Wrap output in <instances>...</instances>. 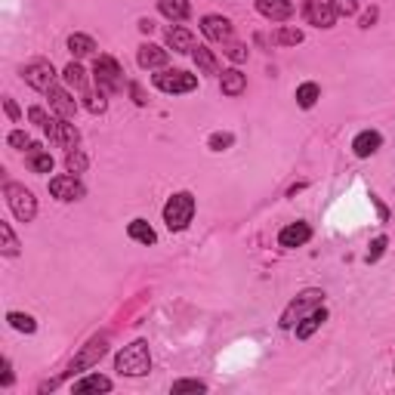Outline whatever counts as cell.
<instances>
[{
  "instance_id": "52a82bcc",
  "label": "cell",
  "mask_w": 395,
  "mask_h": 395,
  "mask_svg": "<svg viewBox=\"0 0 395 395\" xmlns=\"http://www.w3.org/2000/svg\"><path fill=\"white\" fill-rule=\"evenodd\" d=\"M22 77H25V84H28V87L44 90V93H50V90L56 87V68H52L50 62H31V65H25Z\"/></svg>"
},
{
  "instance_id": "5bb4252c",
  "label": "cell",
  "mask_w": 395,
  "mask_h": 395,
  "mask_svg": "<svg viewBox=\"0 0 395 395\" xmlns=\"http://www.w3.org/2000/svg\"><path fill=\"white\" fill-rule=\"evenodd\" d=\"M50 108L56 111L59 117H65V121H71V117L77 115V102L71 99L68 90H62V87H52L50 90Z\"/></svg>"
},
{
  "instance_id": "9c48e42d",
  "label": "cell",
  "mask_w": 395,
  "mask_h": 395,
  "mask_svg": "<svg viewBox=\"0 0 395 395\" xmlns=\"http://www.w3.org/2000/svg\"><path fill=\"white\" fill-rule=\"evenodd\" d=\"M105 352H108V340H105V337H93L87 346L81 349V352H77V358L71 361L68 371H87V367L99 365V358H102Z\"/></svg>"
},
{
  "instance_id": "ac0fdd59",
  "label": "cell",
  "mask_w": 395,
  "mask_h": 395,
  "mask_svg": "<svg viewBox=\"0 0 395 395\" xmlns=\"http://www.w3.org/2000/svg\"><path fill=\"white\" fill-rule=\"evenodd\" d=\"M167 47L173 52H192L195 50V37L189 28H180V25H170L167 28Z\"/></svg>"
},
{
  "instance_id": "ffe728a7",
  "label": "cell",
  "mask_w": 395,
  "mask_h": 395,
  "mask_svg": "<svg viewBox=\"0 0 395 395\" xmlns=\"http://www.w3.org/2000/svg\"><path fill=\"white\" fill-rule=\"evenodd\" d=\"M157 10H161V16H167L170 22H186V19L192 16L189 0H157Z\"/></svg>"
},
{
  "instance_id": "d590c367",
  "label": "cell",
  "mask_w": 395,
  "mask_h": 395,
  "mask_svg": "<svg viewBox=\"0 0 395 395\" xmlns=\"http://www.w3.org/2000/svg\"><path fill=\"white\" fill-rule=\"evenodd\" d=\"M87 108L93 111V115H102V111L108 108V102H105V93H87Z\"/></svg>"
},
{
  "instance_id": "e0dca14e",
  "label": "cell",
  "mask_w": 395,
  "mask_h": 395,
  "mask_svg": "<svg viewBox=\"0 0 395 395\" xmlns=\"http://www.w3.org/2000/svg\"><path fill=\"white\" fill-rule=\"evenodd\" d=\"M325 321H327V312H325V306L312 309V312H309L306 318H300V321H296V337H300V340H309V337H312L315 331H318L321 325H325Z\"/></svg>"
},
{
  "instance_id": "d6a6232c",
  "label": "cell",
  "mask_w": 395,
  "mask_h": 395,
  "mask_svg": "<svg viewBox=\"0 0 395 395\" xmlns=\"http://www.w3.org/2000/svg\"><path fill=\"white\" fill-rule=\"evenodd\" d=\"M170 389H173V395H180V392H207V383H201V380H176Z\"/></svg>"
},
{
  "instance_id": "f35d334b",
  "label": "cell",
  "mask_w": 395,
  "mask_h": 395,
  "mask_svg": "<svg viewBox=\"0 0 395 395\" xmlns=\"http://www.w3.org/2000/svg\"><path fill=\"white\" fill-rule=\"evenodd\" d=\"M229 59H232V62H244L247 47H244V44H232V47H229Z\"/></svg>"
},
{
  "instance_id": "7bdbcfd3",
  "label": "cell",
  "mask_w": 395,
  "mask_h": 395,
  "mask_svg": "<svg viewBox=\"0 0 395 395\" xmlns=\"http://www.w3.org/2000/svg\"><path fill=\"white\" fill-rule=\"evenodd\" d=\"M0 383H3V386L12 383V371H10V361H6V358H3V377H0Z\"/></svg>"
},
{
  "instance_id": "d4e9b609",
  "label": "cell",
  "mask_w": 395,
  "mask_h": 395,
  "mask_svg": "<svg viewBox=\"0 0 395 395\" xmlns=\"http://www.w3.org/2000/svg\"><path fill=\"white\" fill-rule=\"evenodd\" d=\"M127 235H130L133 241H139V244H155V241H157L155 229H151L146 220H133V222H130V226H127Z\"/></svg>"
},
{
  "instance_id": "ee69618b",
  "label": "cell",
  "mask_w": 395,
  "mask_h": 395,
  "mask_svg": "<svg viewBox=\"0 0 395 395\" xmlns=\"http://www.w3.org/2000/svg\"><path fill=\"white\" fill-rule=\"evenodd\" d=\"M133 96H136V102H139V105H146V102H148L146 93H142V87H133Z\"/></svg>"
},
{
  "instance_id": "7c38bea8",
  "label": "cell",
  "mask_w": 395,
  "mask_h": 395,
  "mask_svg": "<svg viewBox=\"0 0 395 395\" xmlns=\"http://www.w3.org/2000/svg\"><path fill=\"white\" fill-rule=\"evenodd\" d=\"M309 238H312V229H309V222H293V226H287V229H281V232H278V244L287 247V250L302 247Z\"/></svg>"
},
{
  "instance_id": "277c9868",
  "label": "cell",
  "mask_w": 395,
  "mask_h": 395,
  "mask_svg": "<svg viewBox=\"0 0 395 395\" xmlns=\"http://www.w3.org/2000/svg\"><path fill=\"white\" fill-rule=\"evenodd\" d=\"M6 204L19 222H31L37 216V198L31 195V189L19 186V182H6Z\"/></svg>"
},
{
  "instance_id": "603a6c76",
  "label": "cell",
  "mask_w": 395,
  "mask_h": 395,
  "mask_svg": "<svg viewBox=\"0 0 395 395\" xmlns=\"http://www.w3.org/2000/svg\"><path fill=\"white\" fill-rule=\"evenodd\" d=\"M108 389H111V380L102 377V374H90V377H84V380H77V383H75L77 395H84V392H108Z\"/></svg>"
},
{
  "instance_id": "4fadbf2b",
  "label": "cell",
  "mask_w": 395,
  "mask_h": 395,
  "mask_svg": "<svg viewBox=\"0 0 395 395\" xmlns=\"http://www.w3.org/2000/svg\"><path fill=\"white\" fill-rule=\"evenodd\" d=\"M256 10H260V16L272 19V22H287L293 16L291 0H256Z\"/></svg>"
},
{
  "instance_id": "ab89813d",
  "label": "cell",
  "mask_w": 395,
  "mask_h": 395,
  "mask_svg": "<svg viewBox=\"0 0 395 395\" xmlns=\"http://www.w3.org/2000/svg\"><path fill=\"white\" fill-rule=\"evenodd\" d=\"M10 146L12 148H25V146H31V139L22 133V130H16V133H10Z\"/></svg>"
},
{
  "instance_id": "6da1fadb",
  "label": "cell",
  "mask_w": 395,
  "mask_h": 395,
  "mask_svg": "<svg viewBox=\"0 0 395 395\" xmlns=\"http://www.w3.org/2000/svg\"><path fill=\"white\" fill-rule=\"evenodd\" d=\"M115 367H117V374H124V377H142V374H148L151 371L148 343L146 340H133L130 346H124L115 358Z\"/></svg>"
},
{
  "instance_id": "f6af8a7d",
  "label": "cell",
  "mask_w": 395,
  "mask_h": 395,
  "mask_svg": "<svg viewBox=\"0 0 395 395\" xmlns=\"http://www.w3.org/2000/svg\"><path fill=\"white\" fill-rule=\"evenodd\" d=\"M139 28H142V31H151V28H155V22H151V19H142Z\"/></svg>"
},
{
  "instance_id": "4316f807",
  "label": "cell",
  "mask_w": 395,
  "mask_h": 395,
  "mask_svg": "<svg viewBox=\"0 0 395 395\" xmlns=\"http://www.w3.org/2000/svg\"><path fill=\"white\" fill-rule=\"evenodd\" d=\"M318 99H321V87H318V84L306 81V84H300V87H296V105H300V108H312Z\"/></svg>"
},
{
  "instance_id": "1f68e13d",
  "label": "cell",
  "mask_w": 395,
  "mask_h": 395,
  "mask_svg": "<svg viewBox=\"0 0 395 395\" xmlns=\"http://www.w3.org/2000/svg\"><path fill=\"white\" fill-rule=\"evenodd\" d=\"M65 167H68V173H84L87 170V155H84L81 148H68V155H65Z\"/></svg>"
},
{
  "instance_id": "7402d4cb",
  "label": "cell",
  "mask_w": 395,
  "mask_h": 395,
  "mask_svg": "<svg viewBox=\"0 0 395 395\" xmlns=\"http://www.w3.org/2000/svg\"><path fill=\"white\" fill-rule=\"evenodd\" d=\"M220 87H222V93L226 96H241L244 93V87H247V77L241 75L238 68H229V71H222L220 75Z\"/></svg>"
},
{
  "instance_id": "74e56055",
  "label": "cell",
  "mask_w": 395,
  "mask_h": 395,
  "mask_svg": "<svg viewBox=\"0 0 395 395\" xmlns=\"http://www.w3.org/2000/svg\"><path fill=\"white\" fill-rule=\"evenodd\" d=\"M28 117H31V124H37V127H41V130H47V127H50V121H52V117L47 115V111H44V108H37V105L28 111Z\"/></svg>"
},
{
  "instance_id": "8fae6325",
  "label": "cell",
  "mask_w": 395,
  "mask_h": 395,
  "mask_svg": "<svg viewBox=\"0 0 395 395\" xmlns=\"http://www.w3.org/2000/svg\"><path fill=\"white\" fill-rule=\"evenodd\" d=\"M201 31H204V37H207V41L222 44V41H229V37H232V22H229L226 16H204L201 19Z\"/></svg>"
},
{
  "instance_id": "3957f363",
  "label": "cell",
  "mask_w": 395,
  "mask_h": 395,
  "mask_svg": "<svg viewBox=\"0 0 395 395\" xmlns=\"http://www.w3.org/2000/svg\"><path fill=\"white\" fill-rule=\"evenodd\" d=\"M93 77H96L99 93H105V96L117 93V90L124 87V71H121V65H117V59H111V56H96Z\"/></svg>"
},
{
  "instance_id": "83f0119b",
  "label": "cell",
  "mask_w": 395,
  "mask_h": 395,
  "mask_svg": "<svg viewBox=\"0 0 395 395\" xmlns=\"http://www.w3.org/2000/svg\"><path fill=\"white\" fill-rule=\"evenodd\" d=\"M62 77H65V84H68V87H75V90H87V71H84L77 62H68V65H65Z\"/></svg>"
},
{
  "instance_id": "e575fe53",
  "label": "cell",
  "mask_w": 395,
  "mask_h": 395,
  "mask_svg": "<svg viewBox=\"0 0 395 395\" xmlns=\"http://www.w3.org/2000/svg\"><path fill=\"white\" fill-rule=\"evenodd\" d=\"M232 142H235L232 133H213V136L207 139V146H210V151H226L229 146H232Z\"/></svg>"
},
{
  "instance_id": "4dcf8cb0",
  "label": "cell",
  "mask_w": 395,
  "mask_h": 395,
  "mask_svg": "<svg viewBox=\"0 0 395 395\" xmlns=\"http://www.w3.org/2000/svg\"><path fill=\"white\" fill-rule=\"evenodd\" d=\"M6 321H10L16 331H22V334H35L37 331V321L31 318V315H25V312H10V315H6Z\"/></svg>"
},
{
  "instance_id": "b9f144b4",
  "label": "cell",
  "mask_w": 395,
  "mask_h": 395,
  "mask_svg": "<svg viewBox=\"0 0 395 395\" xmlns=\"http://www.w3.org/2000/svg\"><path fill=\"white\" fill-rule=\"evenodd\" d=\"M374 22H377V10H367L365 19H361V28H371Z\"/></svg>"
},
{
  "instance_id": "ba28073f",
  "label": "cell",
  "mask_w": 395,
  "mask_h": 395,
  "mask_svg": "<svg viewBox=\"0 0 395 395\" xmlns=\"http://www.w3.org/2000/svg\"><path fill=\"white\" fill-rule=\"evenodd\" d=\"M50 195L56 198V201H81V198L87 195V189L71 173V176H56V180H50Z\"/></svg>"
},
{
  "instance_id": "44dd1931",
  "label": "cell",
  "mask_w": 395,
  "mask_h": 395,
  "mask_svg": "<svg viewBox=\"0 0 395 395\" xmlns=\"http://www.w3.org/2000/svg\"><path fill=\"white\" fill-rule=\"evenodd\" d=\"M25 161H28V167L35 170V173H52V157H50V151H44L41 146H35V142H31L28 151H25Z\"/></svg>"
},
{
  "instance_id": "5b68a950",
  "label": "cell",
  "mask_w": 395,
  "mask_h": 395,
  "mask_svg": "<svg viewBox=\"0 0 395 395\" xmlns=\"http://www.w3.org/2000/svg\"><path fill=\"white\" fill-rule=\"evenodd\" d=\"M321 302H325V293L321 291H302L296 300H291V306L281 312V327L291 331V327H296V321L306 318V315L312 312V309H318Z\"/></svg>"
},
{
  "instance_id": "2e32d148",
  "label": "cell",
  "mask_w": 395,
  "mask_h": 395,
  "mask_svg": "<svg viewBox=\"0 0 395 395\" xmlns=\"http://www.w3.org/2000/svg\"><path fill=\"white\" fill-rule=\"evenodd\" d=\"M380 146H383V136H380L377 130H361V133L352 139V151L358 157H371Z\"/></svg>"
},
{
  "instance_id": "8992f818",
  "label": "cell",
  "mask_w": 395,
  "mask_h": 395,
  "mask_svg": "<svg viewBox=\"0 0 395 395\" xmlns=\"http://www.w3.org/2000/svg\"><path fill=\"white\" fill-rule=\"evenodd\" d=\"M155 87L161 90V93H192V90L198 87V77L189 75V71H161V75H155Z\"/></svg>"
},
{
  "instance_id": "484cf974",
  "label": "cell",
  "mask_w": 395,
  "mask_h": 395,
  "mask_svg": "<svg viewBox=\"0 0 395 395\" xmlns=\"http://www.w3.org/2000/svg\"><path fill=\"white\" fill-rule=\"evenodd\" d=\"M68 50L75 52L77 59H87V56H93L96 52V41L90 35H71L68 37Z\"/></svg>"
},
{
  "instance_id": "30bf717a",
  "label": "cell",
  "mask_w": 395,
  "mask_h": 395,
  "mask_svg": "<svg viewBox=\"0 0 395 395\" xmlns=\"http://www.w3.org/2000/svg\"><path fill=\"white\" fill-rule=\"evenodd\" d=\"M44 133L50 136L52 142H56V146H62V148H77V142H81V133H77V127L75 124H68L65 121V117H52L50 121V127L44 130Z\"/></svg>"
},
{
  "instance_id": "d6986e66",
  "label": "cell",
  "mask_w": 395,
  "mask_h": 395,
  "mask_svg": "<svg viewBox=\"0 0 395 395\" xmlns=\"http://www.w3.org/2000/svg\"><path fill=\"white\" fill-rule=\"evenodd\" d=\"M136 59H139L142 68H164L167 65V50L157 47V44H142Z\"/></svg>"
},
{
  "instance_id": "836d02e7",
  "label": "cell",
  "mask_w": 395,
  "mask_h": 395,
  "mask_svg": "<svg viewBox=\"0 0 395 395\" xmlns=\"http://www.w3.org/2000/svg\"><path fill=\"white\" fill-rule=\"evenodd\" d=\"M327 3L337 16H355L358 12V0H327Z\"/></svg>"
},
{
  "instance_id": "9a60e30c",
  "label": "cell",
  "mask_w": 395,
  "mask_h": 395,
  "mask_svg": "<svg viewBox=\"0 0 395 395\" xmlns=\"http://www.w3.org/2000/svg\"><path fill=\"white\" fill-rule=\"evenodd\" d=\"M306 22L315 25V28H334L337 22V12L331 10V3H306Z\"/></svg>"
},
{
  "instance_id": "cb8c5ba5",
  "label": "cell",
  "mask_w": 395,
  "mask_h": 395,
  "mask_svg": "<svg viewBox=\"0 0 395 395\" xmlns=\"http://www.w3.org/2000/svg\"><path fill=\"white\" fill-rule=\"evenodd\" d=\"M192 56H195L198 71H204V75H220V62H216V56L207 47H195Z\"/></svg>"
},
{
  "instance_id": "60d3db41",
  "label": "cell",
  "mask_w": 395,
  "mask_h": 395,
  "mask_svg": "<svg viewBox=\"0 0 395 395\" xmlns=\"http://www.w3.org/2000/svg\"><path fill=\"white\" fill-rule=\"evenodd\" d=\"M3 111L12 117V121H19V105L12 102V99H3Z\"/></svg>"
},
{
  "instance_id": "f1b7e54d",
  "label": "cell",
  "mask_w": 395,
  "mask_h": 395,
  "mask_svg": "<svg viewBox=\"0 0 395 395\" xmlns=\"http://www.w3.org/2000/svg\"><path fill=\"white\" fill-rule=\"evenodd\" d=\"M272 44H278V47H296V44H302V31L300 28H278L272 35Z\"/></svg>"
},
{
  "instance_id": "f546056e",
  "label": "cell",
  "mask_w": 395,
  "mask_h": 395,
  "mask_svg": "<svg viewBox=\"0 0 395 395\" xmlns=\"http://www.w3.org/2000/svg\"><path fill=\"white\" fill-rule=\"evenodd\" d=\"M0 250H3V256H16L19 253V241H16V235H12V229H10V222H0Z\"/></svg>"
},
{
  "instance_id": "8d00e7d4",
  "label": "cell",
  "mask_w": 395,
  "mask_h": 395,
  "mask_svg": "<svg viewBox=\"0 0 395 395\" xmlns=\"http://www.w3.org/2000/svg\"><path fill=\"white\" fill-rule=\"evenodd\" d=\"M386 244H389V241L383 238V235H380V238H374V244H371V250H367V262H377L380 256H383V250H386Z\"/></svg>"
},
{
  "instance_id": "7a4b0ae2",
  "label": "cell",
  "mask_w": 395,
  "mask_h": 395,
  "mask_svg": "<svg viewBox=\"0 0 395 395\" xmlns=\"http://www.w3.org/2000/svg\"><path fill=\"white\" fill-rule=\"evenodd\" d=\"M192 216H195L192 192H176L167 204H164V222H167L170 232H182V229H189Z\"/></svg>"
}]
</instances>
